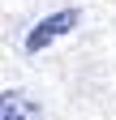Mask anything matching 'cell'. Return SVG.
Here are the masks:
<instances>
[{
	"label": "cell",
	"mask_w": 116,
	"mask_h": 120,
	"mask_svg": "<svg viewBox=\"0 0 116 120\" xmlns=\"http://www.w3.org/2000/svg\"><path fill=\"white\" fill-rule=\"evenodd\" d=\"M73 26H77V9H60V13H52L47 22H39L30 34H26V47L39 52V47H47L52 39H60L65 30H73Z\"/></svg>",
	"instance_id": "1"
},
{
	"label": "cell",
	"mask_w": 116,
	"mask_h": 120,
	"mask_svg": "<svg viewBox=\"0 0 116 120\" xmlns=\"http://www.w3.org/2000/svg\"><path fill=\"white\" fill-rule=\"evenodd\" d=\"M4 120H35L26 99H4Z\"/></svg>",
	"instance_id": "2"
}]
</instances>
